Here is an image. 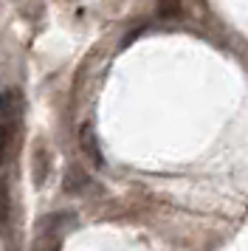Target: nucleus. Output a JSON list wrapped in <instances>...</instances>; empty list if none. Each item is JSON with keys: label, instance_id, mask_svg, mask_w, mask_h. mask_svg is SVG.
Returning a JSON list of instances; mask_svg holds the SVG:
<instances>
[{"label": "nucleus", "instance_id": "1", "mask_svg": "<svg viewBox=\"0 0 248 251\" xmlns=\"http://www.w3.org/2000/svg\"><path fill=\"white\" fill-rule=\"evenodd\" d=\"M82 147H85V152H88L96 164H101L99 147H96V138H93V133H90V127H82Z\"/></svg>", "mask_w": 248, "mask_h": 251}, {"label": "nucleus", "instance_id": "2", "mask_svg": "<svg viewBox=\"0 0 248 251\" xmlns=\"http://www.w3.org/2000/svg\"><path fill=\"white\" fill-rule=\"evenodd\" d=\"M180 14V0H161L158 3V17H178Z\"/></svg>", "mask_w": 248, "mask_h": 251}]
</instances>
